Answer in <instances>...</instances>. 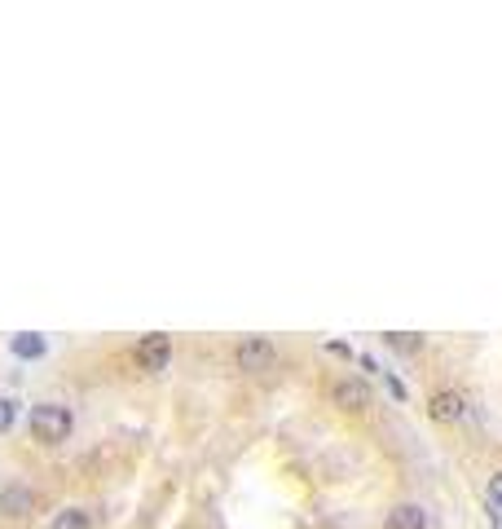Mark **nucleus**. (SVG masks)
<instances>
[{
  "instance_id": "1",
  "label": "nucleus",
  "mask_w": 502,
  "mask_h": 529,
  "mask_svg": "<svg viewBox=\"0 0 502 529\" xmlns=\"http://www.w3.org/2000/svg\"><path fill=\"white\" fill-rule=\"evenodd\" d=\"M27 428H31V437H35L40 446H62V441H71L75 415H71L62 401H40V406H31Z\"/></svg>"
},
{
  "instance_id": "2",
  "label": "nucleus",
  "mask_w": 502,
  "mask_h": 529,
  "mask_svg": "<svg viewBox=\"0 0 502 529\" xmlns=\"http://www.w3.org/2000/svg\"><path fill=\"white\" fill-rule=\"evenodd\" d=\"M132 362H137V371H145V375L168 371V362H172V336H163V331L141 336V340L132 344Z\"/></svg>"
},
{
  "instance_id": "3",
  "label": "nucleus",
  "mask_w": 502,
  "mask_h": 529,
  "mask_svg": "<svg viewBox=\"0 0 502 529\" xmlns=\"http://www.w3.org/2000/svg\"><path fill=\"white\" fill-rule=\"evenodd\" d=\"M234 362H239V371L260 375V371H269V362H273V344H269L264 336H247V340L234 349Z\"/></svg>"
},
{
  "instance_id": "4",
  "label": "nucleus",
  "mask_w": 502,
  "mask_h": 529,
  "mask_svg": "<svg viewBox=\"0 0 502 529\" xmlns=\"http://www.w3.org/2000/svg\"><path fill=\"white\" fill-rule=\"evenodd\" d=\"M427 415L436 423H459L467 415V397L459 393V389H441V393H432V401H427Z\"/></svg>"
},
{
  "instance_id": "5",
  "label": "nucleus",
  "mask_w": 502,
  "mask_h": 529,
  "mask_svg": "<svg viewBox=\"0 0 502 529\" xmlns=\"http://www.w3.org/2000/svg\"><path fill=\"white\" fill-rule=\"evenodd\" d=\"M331 401L340 406V410H366L371 406V384H362V380H340L335 389H331Z\"/></svg>"
},
{
  "instance_id": "6",
  "label": "nucleus",
  "mask_w": 502,
  "mask_h": 529,
  "mask_svg": "<svg viewBox=\"0 0 502 529\" xmlns=\"http://www.w3.org/2000/svg\"><path fill=\"white\" fill-rule=\"evenodd\" d=\"M31 512H35L31 486H4L0 490V517H31Z\"/></svg>"
},
{
  "instance_id": "7",
  "label": "nucleus",
  "mask_w": 502,
  "mask_h": 529,
  "mask_svg": "<svg viewBox=\"0 0 502 529\" xmlns=\"http://www.w3.org/2000/svg\"><path fill=\"white\" fill-rule=\"evenodd\" d=\"M383 529H427V512H423L419 503H396V508L388 512Z\"/></svg>"
},
{
  "instance_id": "8",
  "label": "nucleus",
  "mask_w": 502,
  "mask_h": 529,
  "mask_svg": "<svg viewBox=\"0 0 502 529\" xmlns=\"http://www.w3.org/2000/svg\"><path fill=\"white\" fill-rule=\"evenodd\" d=\"M9 349H13V358H27V362H31V358H44V349H49V344H44V336L22 331V336H13V340H9Z\"/></svg>"
},
{
  "instance_id": "9",
  "label": "nucleus",
  "mask_w": 502,
  "mask_h": 529,
  "mask_svg": "<svg viewBox=\"0 0 502 529\" xmlns=\"http://www.w3.org/2000/svg\"><path fill=\"white\" fill-rule=\"evenodd\" d=\"M49 529H93V517H89L84 508H62Z\"/></svg>"
},
{
  "instance_id": "10",
  "label": "nucleus",
  "mask_w": 502,
  "mask_h": 529,
  "mask_svg": "<svg viewBox=\"0 0 502 529\" xmlns=\"http://www.w3.org/2000/svg\"><path fill=\"white\" fill-rule=\"evenodd\" d=\"M383 340H388V344H392V349H401V353H414V349H419V344H423V340H419V336H401V331H388V336H383Z\"/></svg>"
},
{
  "instance_id": "11",
  "label": "nucleus",
  "mask_w": 502,
  "mask_h": 529,
  "mask_svg": "<svg viewBox=\"0 0 502 529\" xmlns=\"http://www.w3.org/2000/svg\"><path fill=\"white\" fill-rule=\"evenodd\" d=\"M13 419H18V406H13L9 397H0V432H9V428H13Z\"/></svg>"
},
{
  "instance_id": "12",
  "label": "nucleus",
  "mask_w": 502,
  "mask_h": 529,
  "mask_svg": "<svg viewBox=\"0 0 502 529\" xmlns=\"http://www.w3.org/2000/svg\"><path fill=\"white\" fill-rule=\"evenodd\" d=\"M490 512H502V472L490 477Z\"/></svg>"
},
{
  "instance_id": "13",
  "label": "nucleus",
  "mask_w": 502,
  "mask_h": 529,
  "mask_svg": "<svg viewBox=\"0 0 502 529\" xmlns=\"http://www.w3.org/2000/svg\"><path fill=\"white\" fill-rule=\"evenodd\" d=\"M326 353H335V358H353V349H349L344 340H326Z\"/></svg>"
},
{
  "instance_id": "14",
  "label": "nucleus",
  "mask_w": 502,
  "mask_h": 529,
  "mask_svg": "<svg viewBox=\"0 0 502 529\" xmlns=\"http://www.w3.org/2000/svg\"><path fill=\"white\" fill-rule=\"evenodd\" d=\"M388 393L396 397V401H405V384H401L396 375H388Z\"/></svg>"
},
{
  "instance_id": "15",
  "label": "nucleus",
  "mask_w": 502,
  "mask_h": 529,
  "mask_svg": "<svg viewBox=\"0 0 502 529\" xmlns=\"http://www.w3.org/2000/svg\"><path fill=\"white\" fill-rule=\"evenodd\" d=\"M357 362H362V371H371V375H379V362H375V358H371V353H362Z\"/></svg>"
}]
</instances>
